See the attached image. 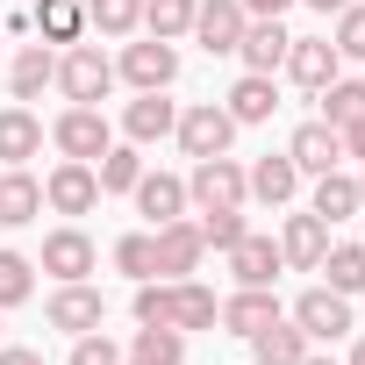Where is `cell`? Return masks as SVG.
I'll use <instances>...</instances> for the list:
<instances>
[{
  "mask_svg": "<svg viewBox=\"0 0 365 365\" xmlns=\"http://www.w3.org/2000/svg\"><path fill=\"white\" fill-rule=\"evenodd\" d=\"M244 194H251V179H244V165L222 150V158H194V179H187V201L208 215V208H244Z\"/></svg>",
  "mask_w": 365,
  "mask_h": 365,
  "instance_id": "6da1fadb",
  "label": "cell"
},
{
  "mask_svg": "<svg viewBox=\"0 0 365 365\" xmlns=\"http://www.w3.org/2000/svg\"><path fill=\"white\" fill-rule=\"evenodd\" d=\"M58 86H65V101H72V108H101V101H108V86H115V65H108L93 43H72V51L58 58Z\"/></svg>",
  "mask_w": 365,
  "mask_h": 365,
  "instance_id": "7a4b0ae2",
  "label": "cell"
},
{
  "mask_svg": "<svg viewBox=\"0 0 365 365\" xmlns=\"http://www.w3.org/2000/svg\"><path fill=\"white\" fill-rule=\"evenodd\" d=\"M294 329H301L308 344H336V336H351V294H329V287L301 294V301H294Z\"/></svg>",
  "mask_w": 365,
  "mask_h": 365,
  "instance_id": "3957f363",
  "label": "cell"
},
{
  "mask_svg": "<svg viewBox=\"0 0 365 365\" xmlns=\"http://www.w3.org/2000/svg\"><path fill=\"white\" fill-rule=\"evenodd\" d=\"M51 143L65 150V158H79V165H93L115 136H108V115L101 108H65L58 122H51Z\"/></svg>",
  "mask_w": 365,
  "mask_h": 365,
  "instance_id": "277c9868",
  "label": "cell"
},
{
  "mask_svg": "<svg viewBox=\"0 0 365 365\" xmlns=\"http://www.w3.org/2000/svg\"><path fill=\"white\" fill-rule=\"evenodd\" d=\"M244 0H201V8H194V29L187 36H201V51L208 58H230L237 43H244Z\"/></svg>",
  "mask_w": 365,
  "mask_h": 365,
  "instance_id": "5b68a950",
  "label": "cell"
},
{
  "mask_svg": "<svg viewBox=\"0 0 365 365\" xmlns=\"http://www.w3.org/2000/svg\"><path fill=\"white\" fill-rule=\"evenodd\" d=\"M122 79H129L136 93H165V86L179 79V51H172V43H158V36H143V43H129V51H122Z\"/></svg>",
  "mask_w": 365,
  "mask_h": 365,
  "instance_id": "8992f818",
  "label": "cell"
},
{
  "mask_svg": "<svg viewBox=\"0 0 365 365\" xmlns=\"http://www.w3.org/2000/svg\"><path fill=\"white\" fill-rule=\"evenodd\" d=\"M158 272L165 279H194V265H201V251H208V237H201V222H187V215H179V222H158Z\"/></svg>",
  "mask_w": 365,
  "mask_h": 365,
  "instance_id": "52a82bcc",
  "label": "cell"
},
{
  "mask_svg": "<svg viewBox=\"0 0 365 365\" xmlns=\"http://www.w3.org/2000/svg\"><path fill=\"white\" fill-rule=\"evenodd\" d=\"M230 136H237V122H230V108H215V101H201V108L179 115V143H187V158H222Z\"/></svg>",
  "mask_w": 365,
  "mask_h": 365,
  "instance_id": "ba28073f",
  "label": "cell"
},
{
  "mask_svg": "<svg viewBox=\"0 0 365 365\" xmlns=\"http://www.w3.org/2000/svg\"><path fill=\"white\" fill-rule=\"evenodd\" d=\"M43 201L58 208V215H86L93 201H101V179H93V165H79V158H65L51 179H43Z\"/></svg>",
  "mask_w": 365,
  "mask_h": 365,
  "instance_id": "9c48e42d",
  "label": "cell"
},
{
  "mask_svg": "<svg viewBox=\"0 0 365 365\" xmlns=\"http://www.w3.org/2000/svg\"><path fill=\"white\" fill-rule=\"evenodd\" d=\"M336 65H344V58H336L329 36H294V43H287V72H294V86H308V93H322V86L336 79Z\"/></svg>",
  "mask_w": 365,
  "mask_h": 365,
  "instance_id": "30bf717a",
  "label": "cell"
},
{
  "mask_svg": "<svg viewBox=\"0 0 365 365\" xmlns=\"http://www.w3.org/2000/svg\"><path fill=\"white\" fill-rule=\"evenodd\" d=\"M322 251H329V222H322L315 208H308V215H287V230H279V258H287L294 272H315Z\"/></svg>",
  "mask_w": 365,
  "mask_h": 365,
  "instance_id": "8fae6325",
  "label": "cell"
},
{
  "mask_svg": "<svg viewBox=\"0 0 365 365\" xmlns=\"http://www.w3.org/2000/svg\"><path fill=\"white\" fill-rule=\"evenodd\" d=\"M101 315H108V301H101L86 279H65V287L51 294V329H72V336H86V329H101Z\"/></svg>",
  "mask_w": 365,
  "mask_h": 365,
  "instance_id": "7c38bea8",
  "label": "cell"
},
{
  "mask_svg": "<svg viewBox=\"0 0 365 365\" xmlns=\"http://www.w3.org/2000/svg\"><path fill=\"white\" fill-rule=\"evenodd\" d=\"M215 322H222L230 336H244V344H251L265 322H279V301H272V287H237V294L222 301V315H215Z\"/></svg>",
  "mask_w": 365,
  "mask_h": 365,
  "instance_id": "4fadbf2b",
  "label": "cell"
},
{
  "mask_svg": "<svg viewBox=\"0 0 365 365\" xmlns=\"http://www.w3.org/2000/svg\"><path fill=\"white\" fill-rule=\"evenodd\" d=\"M279 265H287V258H279L272 237H251V230H244V237L230 244V272H237V287H272Z\"/></svg>",
  "mask_w": 365,
  "mask_h": 365,
  "instance_id": "5bb4252c",
  "label": "cell"
},
{
  "mask_svg": "<svg viewBox=\"0 0 365 365\" xmlns=\"http://www.w3.org/2000/svg\"><path fill=\"white\" fill-rule=\"evenodd\" d=\"M36 215H43V187H36L22 165H8V172H0V230H22Z\"/></svg>",
  "mask_w": 365,
  "mask_h": 365,
  "instance_id": "9a60e30c",
  "label": "cell"
},
{
  "mask_svg": "<svg viewBox=\"0 0 365 365\" xmlns=\"http://www.w3.org/2000/svg\"><path fill=\"white\" fill-rule=\"evenodd\" d=\"M122 129H129V143H158V136L179 129V108H172L165 93H136V101L122 108Z\"/></svg>",
  "mask_w": 365,
  "mask_h": 365,
  "instance_id": "2e32d148",
  "label": "cell"
},
{
  "mask_svg": "<svg viewBox=\"0 0 365 365\" xmlns=\"http://www.w3.org/2000/svg\"><path fill=\"white\" fill-rule=\"evenodd\" d=\"M287 158H294L301 172H336V158H344V136H336L329 122H301V129H294V143H287Z\"/></svg>",
  "mask_w": 365,
  "mask_h": 365,
  "instance_id": "e0dca14e",
  "label": "cell"
},
{
  "mask_svg": "<svg viewBox=\"0 0 365 365\" xmlns=\"http://www.w3.org/2000/svg\"><path fill=\"white\" fill-rule=\"evenodd\" d=\"M43 272H51V279H86V272H93L86 230H51V237H43Z\"/></svg>",
  "mask_w": 365,
  "mask_h": 365,
  "instance_id": "ac0fdd59",
  "label": "cell"
},
{
  "mask_svg": "<svg viewBox=\"0 0 365 365\" xmlns=\"http://www.w3.org/2000/svg\"><path fill=\"white\" fill-rule=\"evenodd\" d=\"M136 208H143L150 222H179V215H187V179L143 172V179H136Z\"/></svg>",
  "mask_w": 365,
  "mask_h": 365,
  "instance_id": "d6986e66",
  "label": "cell"
},
{
  "mask_svg": "<svg viewBox=\"0 0 365 365\" xmlns=\"http://www.w3.org/2000/svg\"><path fill=\"white\" fill-rule=\"evenodd\" d=\"M287 29L279 22H244V43H237V58H244V72H279L287 65Z\"/></svg>",
  "mask_w": 365,
  "mask_h": 365,
  "instance_id": "ffe728a7",
  "label": "cell"
},
{
  "mask_svg": "<svg viewBox=\"0 0 365 365\" xmlns=\"http://www.w3.org/2000/svg\"><path fill=\"white\" fill-rule=\"evenodd\" d=\"M8 86H15V101H36L43 86H58V51H51V43H22Z\"/></svg>",
  "mask_w": 365,
  "mask_h": 365,
  "instance_id": "44dd1931",
  "label": "cell"
},
{
  "mask_svg": "<svg viewBox=\"0 0 365 365\" xmlns=\"http://www.w3.org/2000/svg\"><path fill=\"white\" fill-rule=\"evenodd\" d=\"M43 150V122L15 101V108H0V165H22V158H36Z\"/></svg>",
  "mask_w": 365,
  "mask_h": 365,
  "instance_id": "7402d4cb",
  "label": "cell"
},
{
  "mask_svg": "<svg viewBox=\"0 0 365 365\" xmlns=\"http://www.w3.org/2000/svg\"><path fill=\"white\" fill-rule=\"evenodd\" d=\"M244 179H251V194H258L265 208H287V201H294V187H301V165L279 150V158H258Z\"/></svg>",
  "mask_w": 365,
  "mask_h": 365,
  "instance_id": "603a6c76",
  "label": "cell"
},
{
  "mask_svg": "<svg viewBox=\"0 0 365 365\" xmlns=\"http://www.w3.org/2000/svg\"><path fill=\"white\" fill-rule=\"evenodd\" d=\"M222 108H230V122H237V129H244V122H265V115L279 108V93H272V72H244V79L230 86V101H222Z\"/></svg>",
  "mask_w": 365,
  "mask_h": 365,
  "instance_id": "cb8c5ba5",
  "label": "cell"
},
{
  "mask_svg": "<svg viewBox=\"0 0 365 365\" xmlns=\"http://www.w3.org/2000/svg\"><path fill=\"white\" fill-rule=\"evenodd\" d=\"M215 294L201 279H172V329H215Z\"/></svg>",
  "mask_w": 365,
  "mask_h": 365,
  "instance_id": "d4e9b609",
  "label": "cell"
},
{
  "mask_svg": "<svg viewBox=\"0 0 365 365\" xmlns=\"http://www.w3.org/2000/svg\"><path fill=\"white\" fill-rule=\"evenodd\" d=\"M129 358H136V365H179V358H187V329H172V322H143L136 344H129Z\"/></svg>",
  "mask_w": 365,
  "mask_h": 365,
  "instance_id": "484cf974",
  "label": "cell"
},
{
  "mask_svg": "<svg viewBox=\"0 0 365 365\" xmlns=\"http://www.w3.org/2000/svg\"><path fill=\"white\" fill-rule=\"evenodd\" d=\"M301 358H308V336L287 329V322H265L251 336V365H301Z\"/></svg>",
  "mask_w": 365,
  "mask_h": 365,
  "instance_id": "4316f807",
  "label": "cell"
},
{
  "mask_svg": "<svg viewBox=\"0 0 365 365\" xmlns=\"http://www.w3.org/2000/svg\"><path fill=\"white\" fill-rule=\"evenodd\" d=\"M29 22L43 29V43H79V29H86V0H36Z\"/></svg>",
  "mask_w": 365,
  "mask_h": 365,
  "instance_id": "83f0119b",
  "label": "cell"
},
{
  "mask_svg": "<svg viewBox=\"0 0 365 365\" xmlns=\"http://www.w3.org/2000/svg\"><path fill=\"white\" fill-rule=\"evenodd\" d=\"M93 179H101V194H136V179H143L136 143H108V150H101V165H93Z\"/></svg>",
  "mask_w": 365,
  "mask_h": 365,
  "instance_id": "f1b7e54d",
  "label": "cell"
},
{
  "mask_svg": "<svg viewBox=\"0 0 365 365\" xmlns=\"http://www.w3.org/2000/svg\"><path fill=\"white\" fill-rule=\"evenodd\" d=\"M315 215H322V222H351V215H358V179L315 172Z\"/></svg>",
  "mask_w": 365,
  "mask_h": 365,
  "instance_id": "f546056e",
  "label": "cell"
},
{
  "mask_svg": "<svg viewBox=\"0 0 365 365\" xmlns=\"http://www.w3.org/2000/svg\"><path fill=\"white\" fill-rule=\"evenodd\" d=\"M315 272H329V294H365V244H336V251H322Z\"/></svg>",
  "mask_w": 365,
  "mask_h": 365,
  "instance_id": "4dcf8cb0",
  "label": "cell"
},
{
  "mask_svg": "<svg viewBox=\"0 0 365 365\" xmlns=\"http://www.w3.org/2000/svg\"><path fill=\"white\" fill-rule=\"evenodd\" d=\"M86 29H93V36H129V29H143V0H86Z\"/></svg>",
  "mask_w": 365,
  "mask_h": 365,
  "instance_id": "1f68e13d",
  "label": "cell"
},
{
  "mask_svg": "<svg viewBox=\"0 0 365 365\" xmlns=\"http://www.w3.org/2000/svg\"><path fill=\"white\" fill-rule=\"evenodd\" d=\"M194 8H201V0H143V29H150L158 43H172V36L194 29Z\"/></svg>",
  "mask_w": 365,
  "mask_h": 365,
  "instance_id": "d6a6232c",
  "label": "cell"
},
{
  "mask_svg": "<svg viewBox=\"0 0 365 365\" xmlns=\"http://www.w3.org/2000/svg\"><path fill=\"white\" fill-rule=\"evenodd\" d=\"M358 115H365V86H358V79H329V86H322V122L344 129V122H358Z\"/></svg>",
  "mask_w": 365,
  "mask_h": 365,
  "instance_id": "836d02e7",
  "label": "cell"
},
{
  "mask_svg": "<svg viewBox=\"0 0 365 365\" xmlns=\"http://www.w3.org/2000/svg\"><path fill=\"white\" fill-rule=\"evenodd\" d=\"M29 287H36V265H29L22 251H0V308H22Z\"/></svg>",
  "mask_w": 365,
  "mask_h": 365,
  "instance_id": "e575fe53",
  "label": "cell"
},
{
  "mask_svg": "<svg viewBox=\"0 0 365 365\" xmlns=\"http://www.w3.org/2000/svg\"><path fill=\"white\" fill-rule=\"evenodd\" d=\"M336 58H365V0H351V8L336 15Z\"/></svg>",
  "mask_w": 365,
  "mask_h": 365,
  "instance_id": "d590c367",
  "label": "cell"
},
{
  "mask_svg": "<svg viewBox=\"0 0 365 365\" xmlns=\"http://www.w3.org/2000/svg\"><path fill=\"white\" fill-rule=\"evenodd\" d=\"M115 265H122L129 279H150V272H158V244H150V237H122V244H115Z\"/></svg>",
  "mask_w": 365,
  "mask_h": 365,
  "instance_id": "8d00e7d4",
  "label": "cell"
},
{
  "mask_svg": "<svg viewBox=\"0 0 365 365\" xmlns=\"http://www.w3.org/2000/svg\"><path fill=\"white\" fill-rule=\"evenodd\" d=\"M201 237H208L215 251H230V244L244 237V208H208V215H201Z\"/></svg>",
  "mask_w": 365,
  "mask_h": 365,
  "instance_id": "74e56055",
  "label": "cell"
},
{
  "mask_svg": "<svg viewBox=\"0 0 365 365\" xmlns=\"http://www.w3.org/2000/svg\"><path fill=\"white\" fill-rule=\"evenodd\" d=\"M136 322H172V287L136 279Z\"/></svg>",
  "mask_w": 365,
  "mask_h": 365,
  "instance_id": "f35d334b",
  "label": "cell"
},
{
  "mask_svg": "<svg viewBox=\"0 0 365 365\" xmlns=\"http://www.w3.org/2000/svg\"><path fill=\"white\" fill-rule=\"evenodd\" d=\"M72 365H122V351H115V336L86 329V336H72Z\"/></svg>",
  "mask_w": 365,
  "mask_h": 365,
  "instance_id": "ab89813d",
  "label": "cell"
},
{
  "mask_svg": "<svg viewBox=\"0 0 365 365\" xmlns=\"http://www.w3.org/2000/svg\"><path fill=\"white\" fill-rule=\"evenodd\" d=\"M287 8H294V0H244V15H251V22H279Z\"/></svg>",
  "mask_w": 365,
  "mask_h": 365,
  "instance_id": "60d3db41",
  "label": "cell"
},
{
  "mask_svg": "<svg viewBox=\"0 0 365 365\" xmlns=\"http://www.w3.org/2000/svg\"><path fill=\"white\" fill-rule=\"evenodd\" d=\"M0 365H43V351H29V344H0Z\"/></svg>",
  "mask_w": 365,
  "mask_h": 365,
  "instance_id": "b9f144b4",
  "label": "cell"
},
{
  "mask_svg": "<svg viewBox=\"0 0 365 365\" xmlns=\"http://www.w3.org/2000/svg\"><path fill=\"white\" fill-rule=\"evenodd\" d=\"M336 136H344V150H351V158H365V115H358V122H344Z\"/></svg>",
  "mask_w": 365,
  "mask_h": 365,
  "instance_id": "7bdbcfd3",
  "label": "cell"
},
{
  "mask_svg": "<svg viewBox=\"0 0 365 365\" xmlns=\"http://www.w3.org/2000/svg\"><path fill=\"white\" fill-rule=\"evenodd\" d=\"M308 8H315V15H344V8H351V0H308Z\"/></svg>",
  "mask_w": 365,
  "mask_h": 365,
  "instance_id": "ee69618b",
  "label": "cell"
},
{
  "mask_svg": "<svg viewBox=\"0 0 365 365\" xmlns=\"http://www.w3.org/2000/svg\"><path fill=\"white\" fill-rule=\"evenodd\" d=\"M344 365H365V336H358V344H351V358H344Z\"/></svg>",
  "mask_w": 365,
  "mask_h": 365,
  "instance_id": "f6af8a7d",
  "label": "cell"
},
{
  "mask_svg": "<svg viewBox=\"0 0 365 365\" xmlns=\"http://www.w3.org/2000/svg\"><path fill=\"white\" fill-rule=\"evenodd\" d=\"M301 365H336V358H315V351H308V358H301Z\"/></svg>",
  "mask_w": 365,
  "mask_h": 365,
  "instance_id": "bcb514c9",
  "label": "cell"
},
{
  "mask_svg": "<svg viewBox=\"0 0 365 365\" xmlns=\"http://www.w3.org/2000/svg\"><path fill=\"white\" fill-rule=\"evenodd\" d=\"M358 208H365V179H358Z\"/></svg>",
  "mask_w": 365,
  "mask_h": 365,
  "instance_id": "7dc6e473",
  "label": "cell"
},
{
  "mask_svg": "<svg viewBox=\"0 0 365 365\" xmlns=\"http://www.w3.org/2000/svg\"><path fill=\"white\" fill-rule=\"evenodd\" d=\"M129 365H136V358H129Z\"/></svg>",
  "mask_w": 365,
  "mask_h": 365,
  "instance_id": "c3c4849f",
  "label": "cell"
}]
</instances>
